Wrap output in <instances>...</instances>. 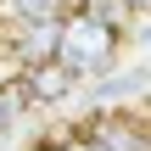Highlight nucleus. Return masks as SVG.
<instances>
[{"label":"nucleus","instance_id":"obj_6","mask_svg":"<svg viewBox=\"0 0 151 151\" xmlns=\"http://www.w3.org/2000/svg\"><path fill=\"white\" fill-rule=\"evenodd\" d=\"M62 0H0V17L6 22H28V17H56Z\"/></svg>","mask_w":151,"mask_h":151},{"label":"nucleus","instance_id":"obj_3","mask_svg":"<svg viewBox=\"0 0 151 151\" xmlns=\"http://www.w3.org/2000/svg\"><path fill=\"white\" fill-rule=\"evenodd\" d=\"M78 134H90L95 146H106V151H146V123H140V112H95Z\"/></svg>","mask_w":151,"mask_h":151},{"label":"nucleus","instance_id":"obj_7","mask_svg":"<svg viewBox=\"0 0 151 151\" xmlns=\"http://www.w3.org/2000/svg\"><path fill=\"white\" fill-rule=\"evenodd\" d=\"M62 146H67V151H106V146H95V140H90V134H67V140H62Z\"/></svg>","mask_w":151,"mask_h":151},{"label":"nucleus","instance_id":"obj_4","mask_svg":"<svg viewBox=\"0 0 151 151\" xmlns=\"http://www.w3.org/2000/svg\"><path fill=\"white\" fill-rule=\"evenodd\" d=\"M11 56L17 67H34L45 56H56V17H28V22H11Z\"/></svg>","mask_w":151,"mask_h":151},{"label":"nucleus","instance_id":"obj_5","mask_svg":"<svg viewBox=\"0 0 151 151\" xmlns=\"http://www.w3.org/2000/svg\"><path fill=\"white\" fill-rule=\"evenodd\" d=\"M22 112H28V95H22V84H17V73L11 78H0V140L22 123Z\"/></svg>","mask_w":151,"mask_h":151},{"label":"nucleus","instance_id":"obj_1","mask_svg":"<svg viewBox=\"0 0 151 151\" xmlns=\"http://www.w3.org/2000/svg\"><path fill=\"white\" fill-rule=\"evenodd\" d=\"M118 45H123V28H112L101 11H90V6L56 11V62L78 84L95 78V73H106L118 62Z\"/></svg>","mask_w":151,"mask_h":151},{"label":"nucleus","instance_id":"obj_2","mask_svg":"<svg viewBox=\"0 0 151 151\" xmlns=\"http://www.w3.org/2000/svg\"><path fill=\"white\" fill-rule=\"evenodd\" d=\"M17 84H22L28 106H34V101H39V106H56V101H67V95L78 90V78H73L56 56H45V62H34V67H17Z\"/></svg>","mask_w":151,"mask_h":151}]
</instances>
